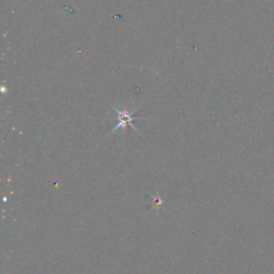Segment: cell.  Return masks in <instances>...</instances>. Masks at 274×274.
I'll return each instance as SVG.
<instances>
[{
	"mask_svg": "<svg viewBox=\"0 0 274 274\" xmlns=\"http://www.w3.org/2000/svg\"><path fill=\"white\" fill-rule=\"evenodd\" d=\"M112 107H113V108L115 109V111H116V113H117V121H118V122H117L116 127H115V128L111 131V133L108 134V136L114 134V133L116 132V131L119 130V129H120V130H125V129H127V128L129 127V125H130V127H132V128L134 129L135 132H137V133H138V134L140 135L138 129H137V128L135 127L133 121H134V120L145 119V118L134 117V116H133L137 108H134V109H132V111H130V109H119V108H117L116 106H114V105H112Z\"/></svg>",
	"mask_w": 274,
	"mask_h": 274,
	"instance_id": "6da1fadb",
	"label": "cell"
}]
</instances>
